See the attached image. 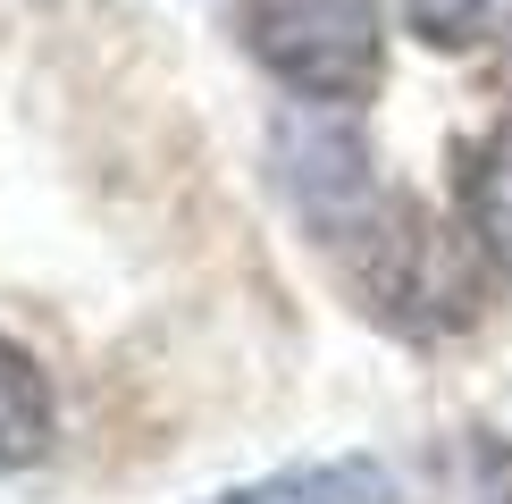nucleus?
<instances>
[{
	"mask_svg": "<svg viewBox=\"0 0 512 504\" xmlns=\"http://www.w3.org/2000/svg\"><path fill=\"white\" fill-rule=\"evenodd\" d=\"M454 202H462L471 252L512 278V126H487L454 152Z\"/></svg>",
	"mask_w": 512,
	"mask_h": 504,
	"instance_id": "nucleus-4",
	"label": "nucleus"
},
{
	"mask_svg": "<svg viewBox=\"0 0 512 504\" xmlns=\"http://www.w3.org/2000/svg\"><path fill=\"white\" fill-rule=\"evenodd\" d=\"M487 504H512V488H496V496H487Z\"/></svg>",
	"mask_w": 512,
	"mask_h": 504,
	"instance_id": "nucleus-8",
	"label": "nucleus"
},
{
	"mask_svg": "<svg viewBox=\"0 0 512 504\" xmlns=\"http://www.w3.org/2000/svg\"><path fill=\"white\" fill-rule=\"evenodd\" d=\"M429 51H496L512 42V0H395Z\"/></svg>",
	"mask_w": 512,
	"mask_h": 504,
	"instance_id": "nucleus-7",
	"label": "nucleus"
},
{
	"mask_svg": "<svg viewBox=\"0 0 512 504\" xmlns=\"http://www.w3.org/2000/svg\"><path fill=\"white\" fill-rule=\"evenodd\" d=\"M244 51L294 101L361 110L387 84V17L378 0H244Z\"/></svg>",
	"mask_w": 512,
	"mask_h": 504,
	"instance_id": "nucleus-1",
	"label": "nucleus"
},
{
	"mask_svg": "<svg viewBox=\"0 0 512 504\" xmlns=\"http://www.w3.org/2000/svg\"><path fill=\"white\" fill-rule=\"evenodd\" d=\"M269 152H277V185L294 194V210H303V227L319 244H345L353 227L387 202V185H378V168H370V143H361L353 110L303 101V110L277 118Z\"/></svg>",
	"mask_w": 512,
	"mask_h": 504,
	"instance_id": "nucleus-3",
	"label": "nucleus"
},
{
	"mask_svg": "<svg viewBox=\"0 0 512 504\" xmlns=\"http://www.w3.org/2000/svg\"><path fill=\"white\" fill-rule=\"evenodd\" d=\"M219 504H395V479L361 454H336V462H303V471H277L261 488H236Z\"/></svg>",
	"mask_w": 512,
	"mask_h": 504,
	"instance_id": "nucleus-6",
	"label": "nucleus"
},
{
	"mask_svg": "<svg viewBox=\"0 0 512 504\" xmlns=\"http://www.w3.org/2000/svg\"><path fill=\"white\" fill-rule=\"evenodd\" d=\"M59 437V404H51V378L26 345L0 336V471H26V462L51 454Z\"/></svg>",
	"mask_w": 512,
	"mask_h": 504,
	"instance_id": "nucleus-5",
	"label": "nucleus"
},
{
	"mask_svg": "<svg viewBox=\"0 0 512 504\" xmlns=\"http://www.w3.org/2000/svg\"><path fill=\"white\" fill-rule=\"evenodd\" d=\"M353 261V278L361 294H370V311L378 320H395V328H412V336H437V328H462L471 320V252L454 244V227H437L420 202H378L370 219L353 227L345 244H336Z\"/></svg>",
	"mask_w": 512,
	"mask_h": 504,
	"instance_id": "nucleus-2",
	"label": "nucleus"
}]
</instances>
